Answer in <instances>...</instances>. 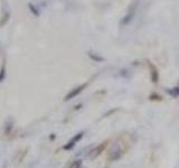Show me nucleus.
<instances>
[{"label":"nucleus","instance_id":"1","mask_svg":"<svg viewBox=\"0 0 179 168\" xmlns=\"http://www.w3.org/2000/svg\"><path fill=\"white\" fill-rule=\"evenodd\" d=\"M83 136H84V132H80V134H75V136H74V137H73V138L64 146L65 150H71L72 148H74V146L76 145V142H78V141L83 138Z\"/></svg>","mask_w":179,"mask_h":168},{"label":"nucleus","instance_id":"2","mask_svg":"<svg viewBox=\"0 0 179 168\" xmlns=\"http://www.w3.org/2000/svg\"><path fill=\"white\" fill-rule=\"evenodd\" d=\"M121 155H122V150L120 149L118 145H114V146H113V148H112V150L110 151L109 158H110L111 160H116V159H119L120 157H121Z\"/></svg>","mask_w":179,"mask_h":168},{"label":"nucleus","instance_id":"3","mask_svg":"<svg viewBox=\"0 0 179 168\" xmlns=\"http://www.w3.org/2000/svg\"><path fill=\"white\" fill-rule=\"evenodd\" d=\"M86 86V84H84V85H81V86H78L77 88H75V90H73V91H71V92L68 93L67 95H66V98H65V100L68 101L71 100V99H73V98H75L76 95H78L80 93L84 90V88Z\"/></svg>","mask_w":179,"mask_h":168},{"label":"nucleus","instance_id":"4","mask_svg":"<svg viewBox=\"0 0 179 168\" xmlns=\"http://www.w3.org/2000/svg\"><path fill=\"white\" fill-rule=\"evenodd\" d=\"M105 145H107V143H103L102 146L100 145V146H98V147L95 148V149H93V150L91 151V154L89 155L90 158H91V159H95V158H96V157H98V156L100 155V152H101V151H102L103 149H104V147H105Z\"/></svg>","mask_w":179,"mask_h":168},{"label":"nucleus","instance_id":"5","mask_svg":"<svg viewBox=\"0 0 179 168\" xmlns=\"http://www.w3.org/2000/svg\"><path fill=\"white\" fill-rule=\"evenodd\" d=\"M82 167V160L81 159H77L75 161H73L72 165L69 166V168H81Z\"/></svg>","mask_w":179,"mask_h":168},{"label":"nucleus","instance_id":"6","mask_svg":"<svg viewBox=\"0 0 179 168\" xmlns=\"http://www.w3.org/2000/svg\"><path fill=\"white\" fill-rule=\"evenodd\" d=\"M4 75H6V72H4V68L1 70V73H0V82L4 79Z\"/></svg>","mask_w":179,"mask_h":168}]
</instances>
